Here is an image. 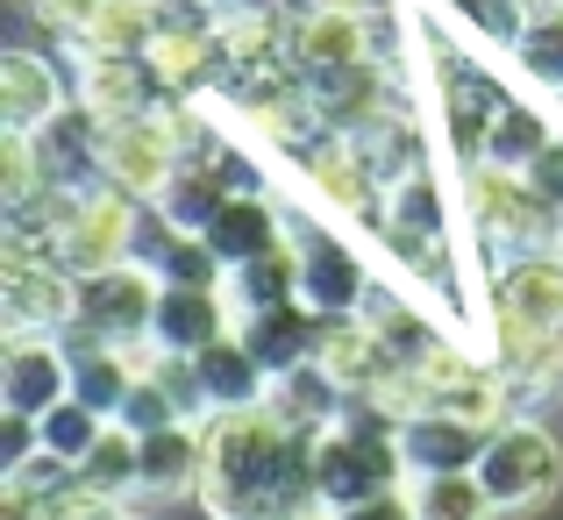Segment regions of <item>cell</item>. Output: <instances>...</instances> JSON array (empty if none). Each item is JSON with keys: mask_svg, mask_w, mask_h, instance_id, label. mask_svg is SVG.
<instances>
[{"mask_svg": "<svg viewBox=\"0 0 563 520\" xmlns=\"http://www.w3.org/2000/svg\"><path fill=\"white\" fill-rule=\"evenodd\" d=\"M79 485H93V493L114 499V507L143 499V435H136V428H129V421L100 428V442L79 456Z\"/></svg>", "mask_w": 563, "mask_h": 520, "instance_id": "484cf974", "label": "cell"}, {"mask_svg": "<svg viewBox=\"0 0 563 520\" xmlns=\"http://www.w3.org/2000/svg\"><path fill=\"white\" fill-rule=\"evenodd\" d=\"M114 421H129L143 435V428H165V421H186L179 413V399L165 392V385L151 378V370H136V385H129V399H122V413H114Z\"/></svg>", "mask_w": 563, "mask_h": 520, "instance_id": "f35d334b", "label": "cell"}, {"mask_svg": "<svg viewBox=\"0 0 563 520\" xmlns=\"http://www.w3.org/2000/svg\"><path fill=\"white\" fill-rule=\"evenodd\" d=\"M179 172V143H172L165 114H136V122H108V178L136 200H157L165 178Z\"/></svg>", "mask_w": 563, "mask_h": 520, "instance_id": "30bf717a", "label": "cell"}, {"mask_svg": "<svg viewBox=\"0 0 563 520\" xmlns=\"http://www.w3.org/2000/svg\"><path fill=\"white\" fill-rule=\"evenodd\" d=\"M413 513L428 520H471V513H493V499H485V478L478 471H435V478H413Z\"/></svg>", "mask_w": 563, "mask_h": 520, "instance_id": "4dcf8cb0", "label": "cell"}, {"mask_svg": "<svg viewBox=\"0 0 563 520\" xmlns=\"http://www.w3.org/2000/svg\"><path fill=\"white\" fill-rule=\"evenodd\" d=\"M79 100L100 122H136V114H151L157 100H165V86H157V71L143 65V57H86Z\"/></svg>", "mask_w": 563, "mask_h": 520, "instance_id": "e0dca14e", "label": "cell"}, {"mask_svg": "<svg viewBox=\"0 0 563 520\" xmlns=\"http://www.w3.org/2000/svg\"><path fill=\"white\" fill-rule=\"evenodd\" d=\"M485 442H493V428L478 421H456V413H413V421H399V456H407V478H435V471H478Z\"/></svg>", "mask_w": 563, "mask_h": 520, "instance_id": "4fadbf2b", "label": "cell"}, {"mask_svg": "<svg viewBox=\"0 0 563 520\" xmlns=\"http://www.w3.org/2000/svg\"><path fill=\"white\" fill-rule=\"evenodd\" d=\"M542 143H550V129H542L528 108H514V100H507V108L493 114V165H507V172H528V165H536V151H542Z\"/></svg>", "mask_w": 563, "mask_h": 520, "instance_id": "d590c367", "label": "cell"}, {"mask_svg": "<svg viewBox=\"0 0 563 520\" xmlns=\"http://www.w3.org/2000/svg\"><path fill=\"white\" fill-rule=\"evenodd\" d=\"M521 178L542 192V200H556V207H563V136H550V143H542V151H536V165H528Z\"/></svg>", "mask_w": 563, "mask_h": 520, "instance_id": "60d3db41", "label": "cell"}, {"mask_svg": "<svg viewBox=\"0 0 563 520\" xmlns=\"http://www.w3.org/2000/svg\"><path fill=\"white\" fill-rule=\"evenodd\" d=\"M307 8H357V14H372L378 0H300V14H307Z\"/></svg>", "mask_w": 563, "mask_h": 520, "instance_id": "b9f144b4", "label": "cell"}, {"mask_svg": "<svg viewBox=\"0 0 563 520\" xmlns=\"http://www.w3.org/2000/svg\"><path fill=\"white\" fill-rule=\"evenodd\" d=\"M65 392H71L65 343L57 335H8V356H0V413L36 428Z\"/></svg>", "mask_w": 563, "mask_h": 520, "instance_id": "ba28073f", "label": "cell"}, {"mask_svg": "<svg viewBox=\"0 0 563 520\" xmlns=\"http://www.w3.org/2000/svg\"><path fill=\"white\" fill-rule=\"evenodd\" d=\"M357 314L372 321V329H378V335H385V343H393L399 356H407V364H413V356H428V350L442 343V335L428 329V321L413 314V307H399V292H378V286H372V292L357 300Z\"/></svg>", "mask_w": 563, "mask_h": 520, "instance_id": "1f68e13d", "label": "cell"}, {"mask_svg": "<svg viewBox=\"0 0 563 520\" xmlns=\"http://www.w3.org/2000/svg\"><path fill=\"white\" fill-rule=\"evenodd\" d=\"M207 471V421L143 428V499H186Z\"/></svg>", "mask_w": 563, "mask_h": 520, "instance_id": "9a60e30c", "label": "cell"}, {"mask_svg": "<svg viewBox=\"0 0 563 520\" xmlns=\"http://www.w3.org/2000/svg\"><path fill=\"white\" fill-rule=\"evenodd\" d=\"M157 300H165V272L122 257L114 272H93L79 278V329L108 335V343H151V321H157Z\"/></svg>", "mask_w": 563, "mask_h": 520, "instance_id": "277c9868", "label": "cell"}, {"mask_svg": "<svg viewBox=\"0 0 563 520\" xmlns=\"http://www.w3.org/2000/svg\"><path fill=\"white\" fill-rule=\"evenodd\" d=\"M100 428H108V413H100V407H86L79 392H65V399H57V407L36 421V442H51L57 456H71V464H79V456L100 442Z\"/></svg>", "mask_w": 563, "mask_h": 520, "instance_id": "836d02e7", "label": "cell"}, {"mask_svg": "<svg viewBox=\"0 0 563 520\" xmlns=\"http://www.w3.org/2000/svg\"><path fill=\"white\" fill-rule=\"evenodd\" d=\"M399 471H407V456H399V435H378V428H321L314 435V499L321 513H372L378 499H393Z\"/></svg>", "mask_w": 563, "mask_h": 520, "instance_id": "7a4b0ae2", "label": "cell"}, {"mask_svg": "<svg viewBox=\"0 0 563 520\" xmlns=\"http://www.w3.org/2000/svg\"><path fill=\"white\" fill-rule=\"evenodd\" d=\"M307 100L321 108V122L335 129V136H350L357 122H372V114L393 100V79H385V57H357V65H329V71H300Z\"/></svg>", "mask_w": 563, "mask_h": 520, "instance_id": "5bb4252c", "label": "cell"}, {"mask_svg": "<svg viewBox=\"0 0 563 520\" xmlns=\"http://www.w3.org/2000/svg\"><path fill=\"white\" fill-rule=\"evenodd\" d=\"M57 108H65L57 71L43 65L36 51H8L0 57V129H43Z\"/></svg>", "mask_w": 563, "mask_h": 520, "instance_id": "cb8c5ba5", "label": "cell"}, {"mask_svg": "<svg viewBox=\"0 0 563 520\" xmlns=\"http://www.w3.org/2000/svg\"><path fill=\"white\" fill-rule=\"evenodd\" d=\"M71 485H79V464H71V456H57L51 442H36L29 456H14V464H8V478H0V507H8V513L57 520V507H65Z\"/></svg>", "mask_w": 563, "mask_h": 520, "instance_id": "7402d4cb", "label": "cell"}, {"mask_svg": "<svg viewBox=\"0 0 563 520\" xmlns=\"http://www.w3.org/2000/svg\"><path fill=\"white\" fill-rule=\"evenodd\" d=\"M192 364H200V378H207V399L214 407H257L264 392H272V370L257 364V350L243 343V335H214L207 350H192Z\"/></svg>", "mask_w": 563, "mask_h": 520, "instance_id": "d4e9b609", "label": "cell"}, {"mask_svg": "<svg viewBox=\"0 0 563 520\" xmlns=\"http://www.w3.org/2000/svg\"><path fill=\"white\" fill-rule=\"evenodd\" d=\"M221 300L229 314H257V307H278V300H300V250H257V257L229 264L221 272Z\"/></svg>", "mask_w": 563, "mask_h": 520, "instance_id": "603a6c76", "label": "cell"}, {"mask_svg": "<svg viewBox=\"0 0 563 520\" xmlns=\"http://www.w3.org/2000/svg\"><path fill=\"white\" fill-rule=\"evenodd\" d=\"M314 356L335 370V385L343 392H378L385 378H393L407 356H399L385 335L372 329L364 314H321V343H314Z\"/></svg>", "mask_w": 563, "mask_h": 520, "instance_id": "8fae6325", "label": "cell"}, {"mask_svg": "<svg viewBox=\"0 0 563 520\" xmlns=\"http://www.w3.org/2000/svg\"><path fill=\"white\" fill-rule=\"evenodd\" d=\"M514 65L542 93H563V14H528V29L514 36Z\"/></svg>", "mask_w": 563, "mask_h": 520, "instance_id": "d6a6232c", "label": "cell"}, {"mask_svg": "<svg viewBox=\"0 0 563 520\" xmlns=\"http://www.w3.org/2000/svg\"><path fill=\"white\" fill-rule=\"evenodd\" d=\"M207 513H307L314 499V435L292 428L272 399L207 413Z\"/></svg>", "mask_w": 563, "mask_h": 520, "instance_id": "6da1fadb", "label": "cell"}, {"mask_svg": "<svg viewBox=\"0 0 563 520\" xmlns=\"http://www.w3.org/2000/svg\"><path fill=\"white\" fill-rule=\"evenodd\" d=\"M307 178H314V192L329 207H343V214L372 221V229H385V207H393V186L364 165V151L350 136H329L314 157H307Z\"/></svg>", "mask_w": 563, "mask_h": 520, "instance_id": "7c38bea8", "label": "cell"}, {"mask_svg": "<svg viewBox=\"0 0 563 520\" xmlns=\"http://www.w3.org/2000/svg\"><path fill=\"white\" fill-rule=\"evenodd\" d=\"M43 151V178L65 192H100L114 186L108 178V122H100L86 100H71V108H57L43 129H29Z\"/></svg>", "mask_w": 563, "mask_h": 520, "instance_id": "8992f818", "label": "cell"}, {"mask_svg": "<svg viewBox=\"0 0 563 520\" xmlns=\"http://www.w3.org/2000/svg\"><path fill=\"white\" fill-rule=\"evenodd\" d=\"M528 14H563V0H528Z\"/></svg>", "mask_w": 563, "mask_h": 520, "instance_id": "7bdbcfd3", "label": "cell"}, {"mask_svg": "<svg viewBox=\"0 0 563 520\" xmlns=\"http://www.w3.org/2000/svg\"><path fill=\"white\" fill-rule=\"evenodd\" d=\"M235 329V314H229V300H221V286H172L165 278V300H157V321H151V343H165V350H207L214 335H229Z\"/></svg>", "mask_w": 563, "mask_h": 520, "instance_id": "d6986e66", "label": "cell"}, {"mask_svg": "<svg viewBox=\"0 0 563 520\" xmlns=\"http://www.w3.org/2000/svg\"><path fill=\"white\" fill-rule=\"evenodd\" d=\"M229 200H235V192L221 186V178L207 172V165H179V172L165 178V192H157L151 207H157V221H165V229H179V235H207V229H214V214H221Z\"/></svg>", "mask_w": 563, "mask_h": 520, "instance_id": "f1b7e54d", "label": "cell"}, {"mask_svg": "<svg viewBox=\"0 0 563 520\" xmlns=\"http://www.w3.org/2000/svg\"><path fill=\"white\" fill-rule=\"evenodd\" d=\"M43 186H51V178H43V151H36V136H29V129H8V136H0V207L36 200Z\"/></svg>", "mask_w": 563, "mask_h": 520, "instance_id": "e575fe53", "label": "cell"}, {"mask_svg": "<svg viewBox=\"0 0 563 520\" xmlns=\"http://www.w3.org/2000/svg\"><path fill=\"white\" fill-rule=\"evenodd\" d=\"M235 335L257 350L264 370H292L307 364L321 343V314L307 300H278V307H257V314H235Z\"/></svg>", "mask_w": 563, "mask_h": 520, "instance_id": "ac0fdd59", "label": "cell"}, {"mask_svg": "<svg viewBox=\"0 0 563 520\" xmlns=\"http://www.w3.org/2000/svg\"><path fill=\"white\" fill-rule=\"evenodd\" d=\"M264 399H272L292 428L321 435V428H335L350 413V399H357V392H343V385H335V370L321 364V356H307V364H292V370H272V392H264Z\"/></svg>", "mask_w": 563, "mask_h": 520, "instance_id": "ffe728a7", "label": "cell"}, {"mask_svg": "<svg viewBox=\"0 0 563 520\" xmlns=\"http://www.w3.org/2000/svg\"><path fill=\"white\" fill-rule=\"evenodd\" d=\"M556 356H563V329H556Z\"/></svg>", "mask_w": 563, "mask_h": 520, "instance_id": "ee69618b", "label": "cell"}, {"mask_svg": "<svg viewBox=\"0 0 563 520\" xmlns=\"http://www.w3.org/2000/svg\"><path fill=\"white\" fill-rule=\"evenodd\" d=\"M207 243H214L221 264H243V257H257V250H278V243H286V214H278L264 192H235V200L214 214Z\"/></svg>", "mask_w": 563, "mask_h": 520, "instance_id": "4316f807", "label": "cell"}, {"mask_svg": "<svg viewBox=\"0 0 563 520\" xmlns=\"http://www.w3.org/2000/svg\"><path fill=\"white\" fill-rule=\"evenodd\" d=\"M157 272H165L172 286H221V272H229V264L214 257V243H207V235L165 229V257H157Z\"/></svg>", "mask_w": 563, "mask_h": 520, "instance_id": "8d00e7d4", "label": "cell"}, {"mask_svg": "<svg viewBox=\"0 0 563 520\" xmlns=\"http://www.w3.org/2000/svg\"><path fill=\"white\" fill-rule=\"evenodd\" d=\"M350 143L364 151V165H372L385 186H399V178L421 172V136H413V122H407V108H399V100H385L372 122L350 129Z\"/></svg>", "mask_w": 563, "mask_h": 520, "instance_id": "83f0119b", "label": "cell"}, {"mask_svg": "<svg viewBox=\"0 0 563 520\" xmlns=\"http://www.w3.org/2000/svg\"><path fill=\"white\" fill-rule=\"evenodd\" d=\"M357 57H378L372 14H357V8H307L300 22H292V65L300 71L357 65Z\"/></svg>", "mask_w": 563, "mask_h": 520, "instance_id": "2e32d148", "label": "cell"}, {"mask_svg": "<svg viewBox=\"0 0 563 520\" xmlns=\"http://www.w3.org/2000/svg\"><path fill=\"white\" fill-rule=\"evenodd\" d=\"M286 243H300V300L314 314H357V300L372 292V272H364L357 250L321 235L307 214H286Z\"/></svg>", "mask_w": 563, "mask_h": 520, "instance_id": "52a82bcc", "label": "cell"}, {"mask_svg": "<svg viewBox=\"0 0 563 520\" xmlns=\"http://www.w3.org/2000/svg\"><path fill=\"white\" fill-rule=\"evenodd\" d=\"M129 243H136V192L100 186V192H79V214L57 235V264L71 278H93V272H114L129 257Z\"/></svg>", "mask_w": 563, "mask_h": 520, "instance_id": "5b68a950", "label": "cell"}, {"mask_svg": "<svg viewBox=\"0 0 563 520\" xmlns=\"http://www.w3.org/2000/svg\"><path fill=\"white\" fill-rule=\"evenodd\" d=\"M100 14V0H36V22L51 29V36H86Z\"/></svg>", "mask_w": 563, "mask_h": 520, "instance_id": "ab89813d", "label": "cell"}, {"mask_svg": "<svg viewBox=\"0 0 563 520\" xmlns=\"http://www.w3.org/2000/svg\"><path fill=\"white\" fill-rule=\"evenodd\" d=\"M450 8H456V22H471L478 36L507 43V51H514V36L528 29V0H450Z\"/></svg>", "mask_w": 563, "mask_h": 520, "instance_id": "74e56055", "label": "cell"}, {"mask_svg": "<svg viewBox=\"0 0 563 520\" xmlns=\"http://www.w3.org/2000/svg\"><path fill=\"white\" fill-rule=\"evenodd\" d=\"M157 36V0H100L93 29L79 36L86 57H143Z\"/></svg>", "mask_w": 563, "mask_h": 520, "instance_id": "f546056e", "label": "cell"}, {"mask_svg": "<svg viewBox=\"0 0 563 520\" xmlns=\"http://www.w3.org/2000/svg\"><path fill=\"white\" fill-rule=\"evenodd\" d=\"M493 307H499V314L536 321V329H563V250L514 257L507 272L493 278Z\"/></svg>", "mask_w": 563, "mask_h": 520, "instance_id": "44dd1931", "label": "cell"}, {"mask_svg": "<svg viewBox=\"0 0 563 520\" xmlns=\"http://www.w3.org/2000/svg\"><path fill=\"white\" fill-rule=\"evenodd\" d=\"M478 478H485L493 513H528L563 485V450L550 442V428H536V421L493 428V442L478 456Z\"/></svg>", "mask_w": 563, "mask_h": 520, "instance_id": "3957f363", "label": "cell"}, {"mask_svg": "<svg viewBox=\"0 0 563 520\" xmlns=\"http://www.w3.org/2000/svg\"><path fill=\"white\" fill-rule=\"evenodd\" d=\"M0 321L8 335H65L79 321V278L65 264H8L0 272Z\"/></svg>", "mask_w": 563, "mask_h": 520, "instance_id": "9c48e42d", "label": "cell"}]
</instances>
